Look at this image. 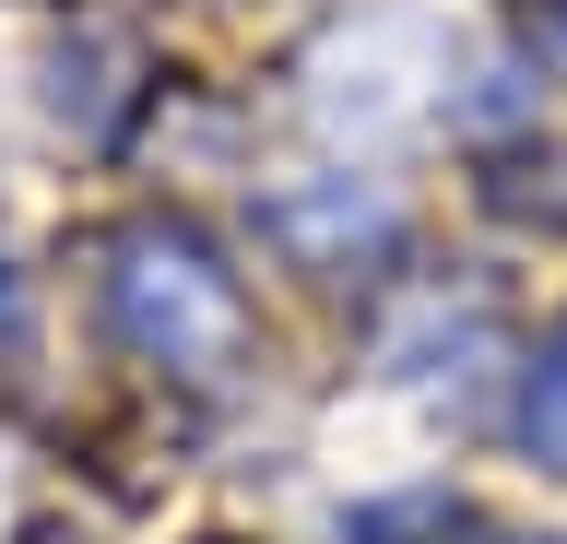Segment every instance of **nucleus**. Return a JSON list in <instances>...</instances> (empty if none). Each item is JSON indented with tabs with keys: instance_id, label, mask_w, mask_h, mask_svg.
<instances>
[{
	"instance_id": "nucleus-2",
	"label": "nucleus",
	"mask_w": 567,
	"mask_h": 544,
	"mask_svg": "<svg viewBox=\"0 0 567 544\" xmlns=\"http://www.w3.org/2000/svg\"><path fill=\"white\" fill-rule=\"evenodd\" d=\"M272 237L308 260V273H343L354 249H390L402 214H390L379 189H354V178H308V189H284V202H272Z\"/></svg>"
},
{
	"instance_id": "nucleus-6",
	"label": "nucleus",
	"mask_w": 567,
	"mask_h": 544,
	"mask_svg": "<svg viewBox=\"0 0 567 544\" xmlns=\"http://www.w3.org/2000/svg\"><path fill=\"white\" fill-rule=\"evenodd\" d=\"M544 48H556V60H567V12H556V24H544Z\"/></svg>"
},
{
	"instance_id": "nucleus-4",
	"label": "nucleus",
	"mask_w": 567,
	"mask_h": 544,
	"mask_svg": "<svg viewBox=\"0 0 567 544\" xmlns=\"http://www.w3.org/2000/svg\"><path fill=\"white\" fill-rule=\"evenodd\" d=\"M425 533H450V485H414V497L343 509V544H425Z\"/></svg>"
},
{
	"instance_id": "nucleus-3",
	"label": "nucleus",
	"mask_w": 567,
	"mask_h": 544,
	"mask_svg": "<svg viewBox=\"0 0 567 544\" xmlns=\"http://www.w3.org/2000/svg\"><path fill=\"white\" fill-rule=\"evenodd\" d=\"M520 450L544 473H567V320L544 331V356H532V379H520Z\"/></svg>"
},
{
	"instance_id": "nucleus-1",
	"label": "nucleus",
	"mask_w": 567,
	"mask_h": 544,
	"mask_svg": "<svg viewBox=\"0 0 567 544\" xmlns=\"http://www.w3.org/2000/svg\"><path fill=\"white\" fill-rule=\"evenodd\" d=\"M106 320H118V343H131L142 367H166V379H225V367L248 356V296L189 225L118 237V260H106Z\"/></svg>"
},
{
	"instance_id": "nucleus-5",
	"label": "nucleus",
	"mask_w": 567,
	"mask_h": 544,
	"mask_svg": "<svg viewBox=\"0 0 567 544\" xmlns=\"http://www.w3.org/2000/svg\"><path fill=\"white\" fill-rule=\"evenodd\" d=\"M12 331H24V285H12V273H0V343H12Z\"/></svg>"
}]
</instances>
